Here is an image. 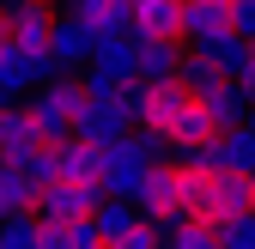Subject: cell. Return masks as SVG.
I'll return each instance as SVG.
<instances>
[{"mask_svg": "<svg viewBox=\"0 0 255 249\" xmlns=\"http://www.w3.org/2000/svg\"><path fill=\"white\" fill-rule=\"evenodd\" d=\"M79 104H85V79L55 73V79H43V85H37V98H30L24 110L37 116V128L61 146V140H73V116H79Z\"/></svg>", "mask_w": 255, "mask_h": 249, "instance_id": "obj_1", "label": "cell"}, {"mask_svg": "<svg viewBox=\"0 0 255 249\" xmlns=\"http://www.w3.org/2000/svg\"><path fill=\"white\" fill-rule=\"evenodd\" d=\"M188 98H195V91H188L182 79H152V85H128V104H134V122L140 128H152V134H170L176 128V116L188 110Z\"/></svg>", "mask_w": 255, "mask_h": 249, "instance_id": "obj_2", "label": "cell"}, {"mask_svg": "<svg viewBox=\"0 0 255 249\" xmlns=\"http://www.w3.org/2000/svg\"><path fill=\"white\" fill-rule=\"evenodd\" d=\"M134 128H140V122H134V104H128V98H85L79 116H73V134L91 140V146H104V152L116 140H128Z\"/></svg>", "mask_w": 255, "mask_h": 249, "instance_id": "obj_3", "label": "cell"}, {"mask_svg": "<svg viewBox=\"0 0 255 249\" xmlns=\"http://www.w3.org/2000/svg\"><path fill=\"white\" fill-rule=\"evenodd\" d=\"M110 195H104V182H67V176H55L49 189H37V207L30 213H43V219H85V213H98Z\"/></svg>", "mask_w": 255, "mask_h": 249, "instance_id": "obj_4", "label": "cell"}, {"mask_svg": "<svg viewBox=\"0 0 255 249\" xmlns=\"http://www.w3.org/2000/svg\"><path fill=\"white\" fill-rule=\"evenodd\" d=\"M43 146H55L43 128H37V116L30 110H0V158H12V164H24L30 152H43Z\"/></svg>", "mask_w": 255, "mask_h": 249, "instance_id": "obj_5", "label": "cell"}, {"mask_svg": "<svg viewBox=\"0 0 255 249\" xmlns=\"http://www.w3.org/2000/svg\"><path fill=\"white\" fill-rule=\"evenodd\" d=\"M219 134H225V128H219V122H213L207 98H188V110L176 116V128H170V146L182 152V158H201V152H207V146H213Z\"/></svg>", "mask_w": 255, "mask_h": 249, "instance_id": "obj_6", "label": "cell"}, {"mask_svg": "<svg viewBox=\"0 0 255 249\" xmlns=\"http://www.w3.org/2000/svg\"><path fill=\"white\" fill-rule=\"evenodd\" d=\"M49 49H55V61H61V67H91V55H98V30H91L85 18H55V37H49Z\"/></svg>", "mask_w": 255, "mask_h": 249, "instance_id": "obj_7", "label": "cell"}, {"mask_svg": "<svg viewBox=\"0 0 255 249\" xmlns=\"http://www.w3.org/2000/svg\"><path fill=\"white\" fill-rule=\"evenodd\" d=\"M140 207L152 213V219H164V213L188 207V201H182V158H176V164H164V158H158V164L146 170V189H140Z\"/></svg>", "mask_w": 255, "mask_h": 249, "instance_id": "obj_8", "label": "cell"}, {"mask_svg": "<svg viewBox=\"0 0 255 249\" xmlns=\"http://www.w3.org/2000/svg\"><path fill=\"white\" fill-rule=\"evenodd\" d=\"M231 24H237L231 0H182V43H207Z\"/></svg>", "mask_w": 255, "mask_h": 249, "instance_id": "obj_9", "label": "cell"}, {"mask_svg": "<svg viewBox=\"0 0 255 249\" xmlns=\"http://www.w3.org/2000/svg\"><path fill=\"white\" fill-rule=\"evenodd\" d=\"M231 213H255V170H219L213 176V225Z\"/></svg>", "mask_w": 255, "mask_h": 249, "instance_id": "obj_10", "label": "cell"}, {"mask_svg": "<svg viewBox=\"0 0 255 249\" xmlns=\"http://www.w3.org/2000/svg\"><path fill=\"white\" fill-rule=\"evenodd\" d=\"M49 37H55L49 0H12V43L18 49H49Z\"/></svg>", "mask_w": 255, "mask_h": 249, "instance_id": "obj_11", "label": "cell"}, {"mask_svg": "<svg viewBox=\"0 0 255 249\" xmlns=\"http://www.w3.org/2000/svg\"><path fill=\"white\" fill-rule=\"evenodd\" d=\"M55 164H61V176L67 182H104V146H91V140H61L55 146Z\"/></svg>", "mask_w": 255, "mask_h": 249, "instance_id": "obj_12", "label": "cell"}, {"mask_svg": "<svg viewBox=\"0 0 255 249\" xmlns=\"http://www.w3.org/2000/svg\"><path fill=\"white\" fill-rule=\"evenodd\" d=\"M73 18H85L98 37L134 30V0H73Z\"/></svg>", "mask_w": 255, "mask_h": 249, "instance_id": "obj_13", "label": "cell"}, {"mask_svg": "<svg viewBox=\"0 0 255 249\" xmlns=\"http://www.w3.org/2000/svg\"><path fill=\"white\" fill-rule=\"evenodd\" d=\"M207 110H213V122H219V128H243V122L255 116V104H249V91H243L237 79H225L219 91H207Z\"/></svg>", "mask_w": 255, "mask_h": 249, "instance_id": "obj_14", "label": "cell"}, {"mask_svg": "<svg viewBox=\"0 0 255 249\" xmlns=\"http://www.w3.org/2000/svg\"><path fill=\"white\" fill-rule=\"evenodd\" d=\"M176 79H182L188 91H195V98H207V91H219V85H225L231 73L219 67V61H213L207 49H188V55H182V67H176Z\"/></svg>", "mask_w": 255, "mask_h": 249, "instance_id": "obj_15", "label": "cell"}, {"mask_svg": "<svg viewBox=\"0 0 255 249\" xmlns=\"http://www.w3.org/2000/svg\"><path fill=\"white\" fill-rule=\"evenodd\" d=\"M176 67H182V55H176V43H158V37H140V85H152V79H176Z\"/></svg>", "mask_w": 255, "mask_h": 249, "instance_id": "obj_16", "label": "cell"}, {"mask_svg": "<svg viewBox=\"0 0 255 249\" xmlns=\"http://www.w3.org/2000/svg\"><path fill=\"white\" fill-rule=\"evenodd\" d=\"M37 207V189L24 182V170L12 158H0V219H12V213H30Z\"/></svg>", "mask_w": 255, "mask_h": 249, "instance_id": "obj_17", "label": "cell"}, {"mask_svg": "<svg viewBox=\"0 0 255 249\" xmlns=\"http://www.w3.org/2000/svg\"><path fill=\"white\" fill-rule=\"evenodd\" d=\"M140 219H146V207H140V201H116V195H110V201L98 207V231H104V243H122Z\"/></svg>", "mask_w": 255, "mask_h": 249, "instance_id": "obj_18", "label": "cell"}, {"mask_svg": "<svg viewBox=\"0 0 255 249\" xmlns=\"http://www.w3.org/2000/svg\"><path fill=\"white\" fill-rule=\"evenodd\" d=\"M0 249H43V219H37V213L0 219Z\"/></svg>", "mask_w": 255, "mask_h": 249, "instance_id": "obj_19", "label": "cell"}, {"mask_svg": "<svg viewBox=\"0 0 255 249\" xmlns=\"http://www.w3.org/2000/svg\"><path fill=\"white\" fill-rule=\"evenodd\" d=\"M219 237H225V249H255V213H231V219H219Z\"/></svg>", "mask_w": 255, "mask_h": 249, "instance_id": "obj_20", "label": "cell"}, {"mask_svg": "<svg viewBox=\"0 0 255 249\" xmlns=\"http://www.w3.org/2000/svg\"><path fill=\"white\" fill-rule=\"evenodd\" d=\"M170 249H225V237H219V225L195 219L188 231H176V237H170Z\"/></svg>", "mask_w": 255, "mask_h": 249, "instance_id": "obj_21", "label": "cell"}, {"mask_svg": "<svg viewBox=\"0 0 255 249\" xmlns=\"http://www.w3.org/2000/svg\"><path fill=\"white\" fill-rule=\"evenodd\" d=\"M231 12H237V30H243V37H255V0H231Z\"/></svg>", "mask_w": 255, "mask_h": 249, "instance_id": "obj_22", "label": "cell"}, {"mask_svg": "<svg viewBox=\"0 0 255 249\" xmlns=\"http://www.w3.org/2000/svg\"><path fill=\"white\" fill-rule=\"evenodd\" d=\"M6 43H12V6L0 0V49H6Z\"/></svg>", "mask_w": 255, "mask_h": 249, "instance_id": "obj_23", "label": "cell"}, {"mask_svg": "<svg viewBox=\"0 0 255 249\" xmlns=\"http://www.w3.org/2000/svg\"><path fill=\"white\" fill-rule=\"evenodd\" d=\"M6 6H12V0H6Z\"/></svg>", "mask_w": 255, "mask_h": 249, "instance_id": "obj_24", "label": "cell"}, {"mask_svg": "<svg viewBox=\"0 0 255 249\" xmlns=\"http://www.w3.org/2000/svg\"><path fill=\"white\" fill-rule=\"evenodd\" d=\"M110 249H116V243H110Z\"/></svg>", "mask_w": 255, "mask_h": 249, "instance_id": "obj_25", "label": "cell"}]
</instances>
